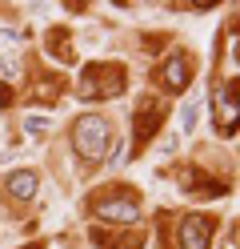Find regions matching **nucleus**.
Listing matches in <instances>:
<instances>
[{"label":"nucleus","instance_id":"13","mask_svg":"<svg viewBox=\"0 0 240 249\" xmlns=\"http://www.w3.org/2000/svg\"><path fill=\"white\" fill-rule=\"evenodd\" d=\"M236 60H240V40H236Z\"/></svg>","mask_w":240,"mask_h":249},{"label":"nucleus","instance_id":"12","mask_svg":"<svg viewBox=\"0 0 240 249\" xmlns=\"http://www.w3.org/2000/svg\"><path fill=\"white\" fill-rule=\"evenodd\" d=\"M192 124H196V101L184 105V129H192Z\"/></svg>","mask_w":240,"mask_h":249},{"label":"nucleus","instance_id":"5","mask_svg":"<svg viewBox=\"0 0 240 249\" xmlns=\"http://www.w3.org/2000/svg\"><path fill=\"white\" fill-rule=\"evenodd\" d=\"M240 124V97H232V85L216 89V129L220 133H232Z\"/></svg>","mask_w":240,"mask_h":249},{"label":"nucleus","instance_id":"10","mask_svg":"<svg viewBox=\"0 0 240 249\" xmlns=\"http://www.w3.org/2000/svg\"><path fill=\"white\" fill-rule=\"evenodd\" d=\"M4 81H8V85L20 81V65H16V60H4Z\"/></svg>","mask_w":240,"mask_h":249},{"label":"nucleus","instance_id":"2","mask_svg":"<svg viewBox=\"0 0 240 249\" xmlns=\"http://www.w3.org/2000/svg\"><path fill=\"white\" fill-rule=\"evenodd\" d=\"M124 92V72L116 65H104V69H88L84 81H80V97H120Z\"/></svg>","mask_w":240,"mask_h":249},{"label":"nucleus","instance_id":"6","mask_svg":"<svg viewBox=\"0 0 240 249\" xmlns=\"http://www.w3.org/2000/svg\"><path fill=\"white\" fill-rule=\"evenodd\" d=\"M160 81H164L168 92H184L188 81H192V76H188V56L184 53H172L164 65H160Z\"/></svg>","mask_w":240,"mask_h":249},{"label":"nucleus","instance_id":"9","mask_svg":"<svg viewBox=\"0 0 240 249\" xmlns=\"http://www.w3.org/2000/svg\"><path fill=\"white\" fill-rule=\"evenodd\" d=\"M56 89H60V81H56V76H48L40 89H32V101H52V97H56Z\"/></svg>","mask_w":240,"mask_h":249},{"label":"nucleus","instance_id":"1","mask_svg":"<svg viewBox=\"0 0 240 249\" xmlns=\"http://www.w3.org/2000/svg\"><path fill=\"white\" fill-rule=\"evenodd\" d=\"M72 145L80 157H88V161H100L108 157V145H112V129H108V121L104 117H96V113H84L76 121V129H72Z\"/></svg>","mask_w":240,"mask_h":249},{"label":"nucleus","instance_id":"8","mask_svg":"<svg viewBox=\"0 0 240 249\" xmlns=\"http://www.w3.org/2000/svg\"><path fill=\"white\" fill-rule=\"evenodd\" d=\"M156 124H160V108H156V105H144L140 117H136V141H148Z\"/></svg>","mask_w":240,"mask_h":249},{"label":"nucleus","instance_id":"4","mask_svg":"<svg viewBox=\"0 0 240 249\" xmlns=\"http://www.w3.org/2000/svg\"><path fill=\"white\" fill-rule=\"evenodd\" d=\"M208 237H212V217L192 213L180 221V249H208Z\"/></svg>","mask_w":240,"mask_h":249},{"label":"nucleus","instance_id":"7","mask_svg":"<svg viewBox=\"0 0 240 249\" xmlns=\"http://www.w3.org/2000/svg\"><path fill=\"white\" fill-rule=\"evenodd\" d=\"M4 185H8V193L20 197V201H32V197H36V189H40V181H36L32 169H16V173H8Z\"/></svg>","mask_w":240,"mask_h":249},{"label":"nucleus","instance_id":"3","mask_svg":"<svg viewBox=\"0 0 240 249\" xmlns=\"http://www.w3.org/2000/svg\"><path fill=\"white\" fill-rule=\"evenodd\" d=\"M96 217L112 221V225H132L140 217V209H136L132 197H104V201H96Z\"/></svg>","mask_w":240,"mask_h":249},{"label":"nucleus","instance_id":"11","mask_svg":"<svg viewBox=\"0 0 240 249\" xmlns=\"http://www.w3.org/2000/svg\"><path fill=\"white\" fill-rule=\"evenodd\" d=\"M24 129H28V133H44V129H48V121H44V117H28V121H24Z\"/></svg>","mask_w":240,"mask_h":249}]
</instances>
